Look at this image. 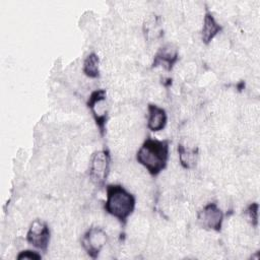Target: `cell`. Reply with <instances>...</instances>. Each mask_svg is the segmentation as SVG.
<instances>
[{"instance_id": "obj_1", "label": "cell", "mask_w": 260, "mask_h": 260, "mask_svg": "<svg viewBox=\"0 0 260 260\" xmlns=\"http://www.w3.org/2000/svg\"><path fill=\"white\" fill-rule=\"evenodd\" d=\"M170 141L146 138L136 152V160L153 177L158 176L168 166Z\"/></svg>"}, {"instance_id": "obj_2", "label": "cell", "mask_w": 260, "mask_h": 260, "mask_svg": "<svg viewBox=\"0 0 260 260\" xmlns=\"http://www.w3.org/2000/svg\"><path fill=\"white\" fill-rule=\"evenodd\" d=\"M106 202L104 208L107 213L117 218L123 225L133 213L136 205L135 196L120 184L106 186Z\"/></svg>"}, {"instance_id": "obj_3", "label": "cell", "mask_w": 260, "mask_h": 260, "mask_svg": "<svg viewBox=\"0 0 260 260\" xmlns=\"http://www.w3.org/2000/svg\"><path fill=\"white\" fill-rule=\"evenodd\" d=\"M111 168V154L109 150L102 149L93 152L88 169L91 182L96 187H104L108 180Z\"/></svg>"}, {"instance_id": "obj_4", "label": "cell", "mask_w": 260, "mask_h": 260, "mask_svg": "<svg viewBox=\"0 0 260 260\" xmlns=\"http://www.w3.org/2000/svg\"><path fill=\"white\" fill-rule=\"evenodd\" d=\"M86 106L91 112L92 118L100 129L101 135L104 136L106 132V124L108 121V105H107V90L104 88L93 90L86 102Z\"/></svg>"}, {"instance_id": "obj_5", "label": "cell", "mask_w": 260, "mask_h": 260, "mask_svg": "<svg viewBox=\"0 0 260 260\" xmlns=\"http://www.w3.org/2000/svg\"><path fill=\"white\" fill-rule=\"evenodd\" d=\"M108 241L106 231L101 226H90L81 237L80 243L85 253L92 259H96Z\"/></svg>"}, {"instance_id": "obj_6", "label": "cell", "mask_w": 260, "mask_h": 260, "mask_svg": "<svg viewBox=\"0 0 260 260\" xmlns=\"http://www.w3.org/2000/svg\"><path fill=\"white\" fill-rule=\"evenodd\" d=\"M26 242L38 249L40 252L46 253L50 240H51V231L49 224L42 219H35L30 224L26 233Z\"/></svg>"}, {"instance_id": "obj_7", "label": "cell", "mask_w": 260, "mask_h": 260, "mask_svg": "<svg viewBox=\"0 0 260 260\" xmlns=\"http://www.w3.org/2000/svg\"><path fill=\"white\" fill-rule=\"evenodd\" d=\"M224 213L218 207L216 202H209L202 209L198 211L197 222L198 224L209 231L220 232L222 228Z\"/></svg>"}, {"instance_id": "obj_8", "label": "cell", "mask_w": 260, "mask_h": 260, "mask_svg": "<svg viewBox=\"0 0 260 260\" xmlns=\"http://www.w3.org/2000/svg\"><path fill=\"white\" fill-rule=\"evenodd\" d=\"M179 60L178 49L172 45L167 44L158 49L156 54L153 57L152 67L162 66L167 71H171L177 61Z\"/></svg>"}, {"instance_id": "obj_9", "label": "cell", "mask_w": 260, "mask_h": 260, "mask_svg": "<svg viewBox=\"0 0 260 260\" xmlns=\"http://www.w3.org/2000/svg\"><path fill=\"white\" fill-rule=\"evenodd\" d=\"M147 112V128L152 132H159L165 129L168 123V115L166 110L155 104H148Z\"/></svg>"}, {"instance_id": "obj_10", "label": "cell", "mask_w": 260, "mask_h": 260, "mask_svg": "<svg viewBox=\"0 0 260 260\" xmlns=\"http://www.w3.org/2000/svg\"><path fill=\"white\" fill-rule=\"evenodd\" d=\"M222 30V26L215 20L211 11L208 8L205 9L203 17V24L201 28V41L204 45L210 44V42Z\"/></svg>"}, {"instance_id": "obj_11", "label": "cell", "mask_w": 260, "mask_h": 260, "mask_svg": "<svg viewBox=\"0 0 260 260\" xmlns=\"http://www.w3.org/2000/svg\"><path fill=\"white\" fill-rule=\"evenodd\" d=\"M179 160L184 169H192L197 164L198 148H188L182 144L178 145Z\"/></svg>"}, {"instance_id": "obj_12", "label": "cell", "mask_w": 260, "mask_h": 260, "mask_svg": "<svg viewBox=\"0 0 260 260\" xmlns=\"http://www.w3.org/2000/svg\"><path fill=\"white\" fill-rule=\"evenodd\" d=\"M82 71L89 78L100 77V58L95 53H90L83 61Z\"/></svg>"}, {"instance_id": "obj_13", "label": "cell", "mask_w": 260, "mask_h": 260, "mask_svg": "<svg viewBox=\"0 0 260 260\" xmlns=\"http://www.w3.org/2000/svg\"><path fill=\"white\" fill-rule=\"evenodd\" d=\"M258 203L253 202L248 205V207L245 209L244 214L247 217V220L250 222V224L254 228L258 226Z\"/></svg>"}, {"instance_id": "obj_14", "label": "cell", "mask_w": 260, "mask_h": 260, "mask_svg": "<svg viewBox=\"0 0 260 260\" xmlns=\"http://www.w3.org/2000/svg\"><path fill=\"white\" fill-rule=\"evenodd\" d=\"M16 259L22 260V259H29V260H40L42 259V255L38 251L32 250H23L18 253L16 256Z\"/></svg>"}]
</instances>
